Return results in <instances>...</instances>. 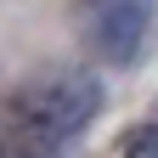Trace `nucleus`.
Instances as JSON below:
<instances>
[{
  "label": "nucleus",
  "instance_id": "1",
  "mask_svg": "<svg viewBox=\"0 0 158 158\" xmlns=\"http://www.w3.org/2000/svg\"><path fill=\"white\" fill-rule=\"evenodd\" d=\"M96 107H102V85H96L90 73H62V79H45L40 90L23 96L17 130H23L40 152L45 147L56 152V147H68L73 135L96 118Z\"/></svg>",
  "mask_w": 158,
  "mask_h": 158
},
{
  "label": "nucleus",
  "instance_id": "2",
  "mask_svg": "<svg viewBox=\"0 0 158 158\" xmlns=\"http://www.w3.org/2000/svg\"><path fill=\"white\" fill-rule=\"evenodd\" d=\"M147 28H152V0H90L85 6V40L113 68L141 56Z\"/></svg>",
  "mask_w": 158,
  "mask_h": 158
},
{
  "label": "nucleus",
  "instance_id": "4",
  "mask_svg": "<svg viewBox=\"0 0 158 158\" xmlns=\"http://www.w3.org/2000/svg\"><path fill=\"white\" fill-rule=\"evenodd\" d=\"M0 158H17V152H6V147H0Z\"/></svg>",
  "mask_w": 158,
  "mask_h": 158
},
{
  "label": "nucleus",
  "instance_id": "3",
  "mask_svg": "<svg viewBox=\"0 0 158 158\" xmlns=\"http://www.w3.org/2000/svg\"><path fill=\"white\" fill-rule=\"evenodd\" d=\"M124 158H158V124H147L141 135H130V147H124Z\"/></svg>",
  "mask_w": 158,
  "mask_h": 158
}]
</instances>
